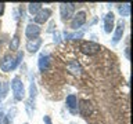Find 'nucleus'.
Masks as SVG:
<instances>
[{
	"mask_svg": "<svg viewBox=\"0 0 133 124\" xmlns=\"http://www.w3.org/2000/svg\"><path fill=\"white\" fill-rule=\"evenodd\" d=\"M22 58H24V54L22 52H18V55H17L15 59L11 55H6L2 59V62H0V69H2L3 72H10V70L15 69L17 66H18V64L21 62Z\"/></svg>",
	"mask_w": 133,
	"mask_h": 124,
	"instance_id": "f257e3e1",
	"label": "nucleus"
},
{
	"mask_svg": "<svg viewBox=\"0 0 133 124\" xmlns=\"http://www.w3.org/2000/svg\"><path fill=\"white\" fill-rule=\"evenodd\" d=\"M66 105H68V107L72 112H75V109H76L78 106V99L75 95H69V97H66Z\"/></svg>",
	"mask_w": 133,
	"mask_h": 124,
	"instance_id": "4468645a",
	"label": "nucleus"
},
{
	"mask_svg": "<svg viewBox=\"0 0 133 124\" xmlns=\"http://www.w3.org/2000/svg\"><path fill=\"white\" fill-rule=\"evenodd\" d=\"M72 124H74V123H72Z\"/></svg>",
	"mask_w": 133,
	"mask_h": 124,
	"instance_id": "a878e982",
	"label": "nucleus"
},
{
	"mask_svg": "<svg viewBox=\"0 0 133 124\" xmlns=\"http://www.w3.org/2000/svg\"><path fill=\"white\" fill-rule=\"evenodd\" d=\"M82 36H83V32L72 33V35H68V33H65V37H66V39H81Z\"/></svg>",
	"mask_w": 133,
	"mask_h": 124,
	"instance_id": "a211bd4d",
	"label": "nucleus"
},
{
	"mask_svg": "<svg viewBox=\"0 0 133 124\" xmlns=\"http://www.w3.org/2000/svg\"><path fill=\"white\" fill-rule=\"evenodd\" d=\"M3 12H4V4L0 3V15H3Z\"/></svg>",
	"mask_w": 133,
	"mask_h": 124,
	"instance_id": "4be33fe9",
	"label": "nucleus"
},
{
	"mask_svg": "<svg viewBox=\"0 0 133 124\" xmlns=\"http://www.w3.org/2000/svg\"><path fill=\"white\" fill-rule=\"evenodd\" d=\"M85 21H86V14H85V12H83V11L78 12V14L74 17L72 22H71V28H72V29H78V28H81L82 25L85 24Z\"/></svg>",
	"mask_w": 133,
	"mask_h": 124,
	"instance_id": "423d86ee",
	"label": "nucleus"
},
{
	"mask_svg": "<svg viewBox=\"0 0 133 124\" xmlns=\"http://www.w3.org/2000/svg\"><path fill=\"white\" fill-rule=\"evenodd\" d=\"M2 119H3V114L0 113V124H7V120H4V121H2Z\"/></svg>",
	"mask_w": 133,
	"mask_h": 124,
	"instance_id": "5701e85b",
	"label": "nucleus"
},
{
	"mask_svg": "<svg viewBox=\"0 0 133 124\" xmlns=\"http://www.w3.org/2000/svg\"><path fill=\"white\" fill-rule=\"evenodd\" d=\"M11 88H12V92H14V98L17 101H22L24 97H25V90H24V84H22V81L19 80V77L12 79Z\"/></svg>",
	"mask_w": 133,
	"mask_h": 124,
	"instance_id": "f03ea898",
	"label": "nucleus"
},
{
	"mask_svg": "<svg viewBox=\"0 0 133 124\" xmlns=\"http://www.w3.org/2000/svg\"><path fill=\"white\" fill-rule=\"evenodd\" d=\"M125 52H126V57L129 58V47H126V51H125Z\"/></svg>",
	"mask_w": 133,
	"mask_h": 124,
	"instance_id": "b1692460",
	"label": "nucleus"
},
{
	"mask_svg": "<svg viewBox=\"0 0 133 124\" xmlns=\"http://www.w3.org/2000/svg\"><path fill=\"white\" fill-rule=\"evenodd\" d=\"M112 29H114V14L108 12L104 17V30H105V33H111Z\"/></svg>",
	"mask_w": 133,
	"mask_h": 124,
	"instance_id": "6e6552de",
	"label": "nucleus"
},
{
	"mask_svg": "<svg viewBox=\"0 0 133 124\" xmlns=\"http://www.w3.org/2000/svg\"><path fill=\"white\" fill-rule=\"evenodd\" d=\"M123 29H125V24H123V21H119L118 25H116V28H115V33H114V40H112V43H114V44H116L121 39H122Z\"/></svg>",
	"mask_w": 133,
	"mask_h": 124,
	"instance_id": "1a4fd4ad",
	"label": "nucleus"
},
{
	"mask_svg": "<svg viewBox=\"0 0 133 124\" xmlns=\"http://www.w3.org/2000/svg\"><path fill=\"white\" fill-rule=\"evenodd\" d=\"M0 88H2V84H0Z\"/></svg>",
	"mask_w": 133,
	"mask_h": 124,
	"instance_id": "393cba45",
	"label": "nucleus"
},
{
	"mask_svg": "<svg viewBox=\"0 0 133 124\" xmlns=\"http://www.w3.org/2000/svg\"><path fill=\"white\" fill-rule=\"evenodd\" d=\"M91 112V105L89 101H81L79 103V113L82 116H89V113Z\"/></svg>",
	"mask_w": 133,
	"mask_h": 124,
	"instance_id": "9d476101",
	"label": "nucleus"
},
{
	"mask_svg": "<svg viewBox=\"0 0 133 124\" xmlns=\"http://www.w3.org/2000/svg\"><path fill=\"white\" fill-rule=\"evenodd\" d=\"M51 15V11L49 8H44V10H40L37 14L35 15V22L36 24H44L46 21L49 19V17Z\"/></svg>",
	"mask_w": 133,
	"mask_h": 124,
	"instance_id": "0eeeda50",
	"label": "nucleus"
},
{
	"mask_svg": "<svg viewBox=\"0 0 133 124\" xmlns=\"http://www.w3.org/2000/svg\"><path fill=\"white\" fill-rule=\"evenodd\" d=\"M54 41H56V43H58V41H60V35H58V33H56V35H54Z\"/></svg>",
	"mask_w": 133,
	"mask_h": 124,
	"instance_id": "412c9836",
	"label": "nucleus"
},
{
	"mask_svg": "<svg viewBox=\"0 0 133 124\" xmlns=\"http://www.w3.org/2000/svg\"><path fill=\"white\" fill-rule=\"evenodd\" d=\"M18 44H19V39H18V36H14V37H12V40H11L10 48H11V50H17V48H18Z\"/></svg>",
	"mask_w": 133,
	"mask_h": 124,
	"instance_id": "f3484780",
	"label": "nucleus"
},
{
	"mask_svg": "<svg viewBox=\"0 0 133 124\" xmlns=\"http://www.w3.org/2000/svg\"><path fill=\"white\" fill-rule=\"evenodd\" d=\"M40 33V28L37 26L36 24H29L26 26V30H25V35H26L28 39H36L37 36H39Z\"/></svg>",
	"mask_w": 133,
	"mask_h": 124,
	"instance_id": "39448f33",
	"label": "nucleus"
},
{
	"mask_svg": "<svg viewBox=\"0 0 133 124\" xmlns=\"http://www.w3.org/2000/svg\"><path fill=\"white\" fill-rule=\"evenodd\" d=\"M44 123L46 124H51V120H50L49 116H44Z\"/></svg>",
	"mask_w": 133,
	"mask_h": 124,
	"instance_id": "aec40b11",
	"label": "nucleus"
},
{
	"mask_svg": "<svg viewBox=\"0 0 133 124\" xmlns=\"http://www.w3.org/2000/svg\"><path fill=\"white\" fill-rule=\"evenodd\" d=\"M15 107H12V110H10V113H8V120H12L14 119V114H15Z\"/></svg>",
	"mask_w": 133,
	"mask_h": 124,
	"instance_id": "6ab92c4d",
	"label": "nucleus"
},
{
	"mask_svg": "<svg viewBox=\"0 0 133 124\" xmlns=\"http://www.w3.org/2000/svg\"><path fill=\"white\" fill-rule=\"evenodd\" d=\"M68 70L72 74H75V76H79L82 72V68H81V65H79L78 61H71L68 64Z\"/></svg>",
	"mask_w": 133,
	"mask_h": 124,
	"instance_id": "f8f14e48",
	"label": "nucleus"
},
{
	"mask_svg": "<svg viewBox=\"0 0 133 124\" xmlns=\"http://www.w3.org/2000/svg\"><path fill=\"white\" fill-rule=\"evenodd\" d=\"M101 47H100V44L94 43V41H83L81 44V51L83 54H86V55H94V54H97Z\"/></svg>",
	"mask_w": 133,
	"mask_h": 124,
	"instance_id": "7ed1b4c3",
	"label": "nucleus"
},
{
	"mask_svg": "<svg viewBox=\"0 0 133 124\" xmlns=\"http://www.w3.org/2000/svg\"><path fill=\"white\" fill-rule=\"evenodd\" d=\"M60 11H61V17L64 19H69L71 17L74 15V11H75V4L72 3H62L60 4Z\"/></svg>",
	"mask_w": 133,
	"mask_h": 124,
	"instance_id": "20e7f679",
	"label": "nucleus"
},
{
	"mask_svg": "<svg viewBox=\"0 0 133 124\" xmlns=\"http://www.w3.org/2000/svg\"><path fill=\"white\" fill-rule=\"evenodd\" d=\"M119 12L122 17H129V12H130V6L129 4H123V6L119 7Z\"/></svg>",
	"mask_w": 133,
	"mask_h": 124,
	"instance_id": "dca6fc26",
	"label": "nucleus"
},
{
	"mask_svg": "<svg viewBox=\"0 0 133 124\" xmlns=\"http://www.w3.org/2000/svg\"><path fill=\"white\" fill-rule=\"evenodd\" d=\"M40 44H42L40 39H32V40H29L26 43V50H28V51H31V52H36L37 50H39Z\"/></svg>",
	"mask_w": 133,
	"mask_h": 124,
	"instance_id": "9b49d317",
	"label": "nucleus"
},
{
	"mask_svg": "<svg viewBox=\"0 0 133 124\" xmlns=\"http://www.w3.org/2000/svg\"><path fill=\"white\" fill-rule=\"evenodd\" d=\"M28 10H29V12H31L32 15H36L37 12L42 10V4L40 3H31L28 6Z\"/></svg>",
	"mask_w": 133,
	"mask_h": 124,
	"instance_id": "2eb2a0df",
	"label": "nucleus"
},
{
	"mask_svg": "<svg viewBox=\"0 0 133 124\" xmlns=\"http://www.w3.org/2000/svg\"><path fill=\"white\" fill-rule=\"evenodd\" d=\"M49 65H50V57L42 54V55L39 57V69L42 70V72H44V70H47Z\"/></svg>",
	"mask_w": 133,
	"mask_h": 124,
	"instance_id": "ddd939ff",
	"label": "nucleus"
}]
</instances>
